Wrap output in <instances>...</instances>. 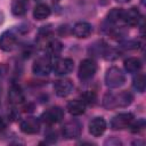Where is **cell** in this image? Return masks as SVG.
Instances as JSON below:
<instances>
[{
    "label": "cell",
    "mask_w": 146,
    "mask_h": 146,
    "mask_svg": "<svg viewBox=\"0 0 146 146\" xmlns=\"http://www.w3.org/2000/svg\"><path fill=\"white\" fill-rule=\"evenodd\" d=\"M63 46L58 40H51L47 43V50L49 54V57H54V56H58L59 52L62 51Z\"/></svg>",
    "instance_id": "obj_21"
},
{
    "label": "cell",
    "mask_w": 146,
    "mask_h": 146,
    "mask_svg": "<svg viewBox=\"0 0 146 146\" xmlns=\"http://www.w3.org/2000/svg\"><path fill=\"white\" fill-rule=\"evenodd\" d=\"M5 66L3 65H0V78H2L3 75H5Z\"/></svg>",
    "instance_id": "obj_26"
},
{
    "label": "cell",
    "mask_w": 146,
    "mask_h": 146,
    "mask_svg": "<svg viewBox=\"0 0 146 146\" xmlns=\"http://www.w3.org/2000/svg\"><path fill=\"white\" fill-rule=\"evenodd\" d=\"M123 13H124V10L122 8H113L107 14V21L112 24H116V23L123 21Z\"/></svg>",
    "instance_id": "obj_20"
},
{
    "label": "cell",
    "mask_w": 146,
    "mask_h": 146,
    "mask_svg": "<svg viewBox=\"0 0 146 146\" xmlns=\"http://www.w3.org/2000/svg\"><path fill=\"white\" fill-rule=\"evenodd\" d=\"M50 8L49 6L44 5V3H39L35 6L34 10H33V17L38 21H42V19H46L47 17H49L50 15Z\"/></svg>",
    "instance_id": "obj_19"
},
{
    "label": "cell",
    "mask_w": 146,
    "mask_h": 146,
    "mask_svg": "<svg viewBox=\"0 0 146 146\" xmlns=\"http://www.w3.org/2000/svg\"><path fill=\"white\" fill-rule=\"evenodd\" d=\"M125 82V75L122 72L121 68L116 67V66H112L106 71L105 74V84L108 88H119L121 86H123Z\"/></svg>",
    "instance_id": "obj_2"
},
{
    "label": "cell",
    "mask_w": 146,
    "mask_h": 146,
    "mask_svg": "<svg viewBox=\"0 0 146 146\" xmlns=\"http://www.w3.org/2000/svg\"><path fill=\"white\" fill-rule=\"evenodd\" d=\"M141 19V15L137 8H130L123 13V22L130 26H135Z\"/></svg>",
    "instance_id": "obj_14"
},
{
    "label": "cell",
    "mask_w": 146,
    "mask_h": 146,
    "mask_svg": "<svg viewBox=\"0 0 146 146\" xmlns=\"http://www.w3.org/2000/svg\"><path fill=\"white\" fill-rule=\"evenodd\" d=\"M67 111L71 115L73 116H79L81 114L84 113L86 111V104L83 103L82 99H74V100H71L68 104H67Z\"/></svg>",
    "instance_id": "obj_15"
},
{
    "label": "cell",
    "mask_w": 146,
    "mask_h": 146,
    "mask_svg": "<svg viewBox=\"0 0 146 146\" xmlns=\"http://www.w3.org/2000/svg\"><path fill=\"white\" fill-rule=\"evenodd\" d=\"M141 66H143L141 60L139 58H137V57H130V58L124 60V68L129 73H137V72H139Z\"/></svg>",
    "instance_id": "obj_18"
},
{
    "label": "cell",
    "mask_w": 146,
    "mask_h": 146,
    "mask_svg": "<svg viewBox=\"0 0 146 146\" xmlns=\"http://www.w3.org/2000/svg\"><path fill=\"white\" fill-rule=\"evenodd\" d=\"M52 68V63H51V57L47 56V57H40L38 59L34 60L33 66H32V71L35 75H40V76H46L50 73Z\"/></svg>",
    "instance_id": "obj_4"
},
{
    "label": "cell",
    "mask_w": 146,
    "mask_h": 146,
    "mask_svg": "<svg viewBox=\"0 0 146 146\" xmlns=\"http://www.w3.org/2000/svg\"><path fill=\"white\" fill-rule=\"evenodd\" d=\"M55 1H59V0H55Z\"/></svg>",
    "instance_id": "obj_29"
},
{
    "label": "cell",
    "mask_w": 146,
    "mask_h": 146,
    "mask_svg": "<svg viewBox=\"0 0 146 146\" xmlns=\"http://www.w3.org/2000/svg\"><path fill=\"white\" fill-rule=\"evenodd\" d=\"M82 132V125L79 121L76 120H71L68 122H66L62 129V133L65 138L67 139H74L80 137Z\"/></svg>",
    "instance_id": "obj_7"
},
{
    "label": "cell",
    "mask_w": 146,
    "mask_h": 146,
    "mask_svg": "<svg viewBox=\"0 0 146 146\" xmlns=\"http://www.w3.org/2000/svg\"><path fill=\"white\" fill-rule=\"evenodd\" d=\"M21 131L26 135H34L38 133L40 130V120L33 116L26 117L21 122Z\"/></svg>",
    "instance_id": "obj_10"
},
{
    "label": "cell",
    "mask_w": 146,
    "mask_h": 146,
    "mask_svg": "<svg viewBox=\"0 0 146 146\" xmlns=\"http://www.w3.org/2000/svg\"><path fill=\"white\" fill-rule=\"evenodd\" d=\"M8 97L11 104H22L24 102V95L23 91L21 89L19 86L17 84H11L9 88V92H8Z\"/></svg>",
    "instance_id": "obj_16"
},
{
    "label": "cell",
    "mask_w": 146,
    "mask_h": 146,
    "mask_svg": "<svg viewBox=\"0 0 146 146\" xmlns=\"http://www.w3.org/2000/svg\"><path fill=\"white\" fill-rule=\"evenodd\" d=\"M7 128V120L5 117H0V130H5Z\"/></svg>",
    "instance_id": "obj_25"
},
{
    "label": "cell",
    "mask_w": 146,
    "mask_h": 146,
    "mask_svg": "<svg viewBox=\"0 0 146 146\" xmlns=\"http://www.w3.org/2000/svg\"><path fill=\"white\" fill-rule=\"evenodd\" d=\"M81 98L84 104H94L96 102V94L94 91H86L81 95Z\"/></svg>",
    "instance_id": "obj_23"
},
{
    "label": "cell",
    "mask_w": 146,
    "mask_h": 146,
    "mask_svg": "<svg viewBox=\"0 0 146 146\" xmlns=\"http://www.w3.org/2000/svg\"><path fill=\"white\" fill-rule=\"evenodd\" d=\"M115 1H117V2H120V3H127V2H129L130 0H115Z\"/></svg>",
    "instance_id": "obj_28"
},
{
    "label": "cell",
    "mask_w": 146,
    "mask_h": 146,
    "mask_svg": "<svg viewBox=\"0 0 146 146\" xmlns=\"http://www.w3.org/2000/svg\"><path fill=\"white\" fill-rule=\"evenodd\" d=\"M3 14H2V11L0 10V24H2V22H3Z\"/></svg>",
    "instance_id": "obj_27"
},
{
    "label": "cell",
    "mask_w": 146,
    "mask_h": 146,
    "mask_svg": "<svg viewBox=\"0 0 146 146\" xmlns=\"http://www.w3.org/2000/svg\"><path fill=\"white\" fill-rule=\"evenodd\" d=\"M52 68L57 75H66L74 68V62L71 58H60L52 64Z\"/></svg>",
    "instance_id": "obj_9"
},
{
    "label": "cell",
    "mask_w": 146,
    "mask_h": 146,
    "mask_svg": "<svg viewBox=\"0 0 146 146\" xmlns=\"http://www.w3.org/2000/svg\"><path fill=\"white\" fill-rule=\"evenodd\" d=\"M54 90L57 96L59 97H66L68 96L73 90V83L68 79H60L57 80L54 84Z\"/></svg>",
    "instance_id": "obj_11"
},
{
    "label": "cell",
    "mask_w": 146,
    "mask_h": 146,
    "mask_svg": "<svg viewBox=\"0 0 146 146\" xmlns=\"http://www.w3.org/2000/svg\"><path fill=\"white\" fill-rule=\"evenodd\" d=\"M132 121H133V115L131 113H120L111 120L110 125L113 130H122L130 127Z\"/></svg>",
    "instance_id": "obj_6"
},
{
    "label": "cell",
    "mask_w": 146,
    "mask_h": 146,
    "mask_svg": "<svg viewBox=\"0 0 146 146\" xmlns=\"http://www.w3.org/2000/svg\"><path fill=\"white\" fill-rule=\"evenodd\" d=\"M29 0H13L11 1V13L15 16H23L27 11Z\"/></svg>",
    "instance_id": "obj_17"
},
{
    "label": "cell",
    "mask_w": 146,
    "mask_h": 146,
    "mask_svg": "<svg viewBox=\"0 0 146 146\" xmlns=\"http://www.w3.org/2000/svg\"><path fill=\"white\" fill-rule=\"evenodd\" d=\"M96 70H97V65L92 59H90V58L83 59L80 63L79 71H78L79 79L82 81H87V80L91 79L96 73Z\"/></svg>",
    "instance_id": "obj_3"
},
{
    "label": "cell",
    "mask_w": 146,
    "mask_h": 146,
    "mask_svg": "<svg viewBox=\"0 0 146 146\" xmlns=\"http://www.w3.org/2000/svg\"><path fill=\"white\" fill-rule=\"evenodd\" d=\"M130 127H131V132L138 133V132H140L145 128V121H144V119H139L137 122L131 123Z\"/></svg>",
    "instance_id": "obj_24"
},
{
    "label": "cell",
    "mask_w": 146,
    "mask_h": 146,
    "mask_svg": "<svg viewBox=\"0 0 146 146\" xmlns=\"http://www.w3.org/2000/svg\"><path fill=\"white\" fill-rule=\"evenodd\" d=\"M64 117V111L59 106H54L48 108L46 112L42 113L41 120L47 124H55L63 120Z\"/></svg>",
    "instance_id": "obj_5"
},
{
    "label": "cell",
    "mask_w": 146,
    "mask_h": 146,
    "mask_svg": "<svg viewBox=\"0 0 146 146\" xmlns=\"http://www.w3.org/2000/svg\"><path fill=\"white\" fill-rule=\"evenodd\" d=\"M17 44V35L14 31H5L0 36V49L3 51H11Z\"/></svg>",
    "instance_id": "obj_8"
},
{
    "label": "cell",
    "mask_w": 146,
    "mask_h": 146,
    "mask_svg": "<svg viewBox=\"0 0 146 146\" xmlns=\"http://www.w3.org/2000/svg\"><path fill=\"white\" fill-rule=\"evenodd\" d=\"M133 97L128 91H121L120 94H106L103 100V105L108 108H116V107H125L131 104Z\"/></svg>",
    "instance_id": "obj_1"
},
{
    "label": "cell",
    "mask_w": 146,
    "mask_h": 146,
    "mask_svg": "<svg viewBox=\"0 0 146 146\" xmlns=\"http://www.w3.org/2000/svg\"><path fill=\"white\" fill-rule=\"evenodd\" d=\"M132 87L139 91V92H144L145 91V87H146V80H145V75L144 74H138L133 81H132Z\"/></svg>",
    "instance_id": "obj_22"
},
{
    "label": "cell",
    "mask_w": 146,
    "mask_h": 146,
    "mask_svg": "<svg viewBox=\"0 0 146 146\" xmlns=\"http://www.w3.org/2000/svg\"><path fill=\"white\" fill-rule=\"evenodd\" d=\"M106 130V121L103 117H95L89 123V132L94 137L102 136Z\"/></svg>",
    "instance_id": "obj_12"
},
{
    "label": "cell",
    "mask_w": 146,
    "mask_h": 146,
    "mask_svg": "<svg viewBox=\"0 0 146 146\" xmlns=\"http://www.w3.org/2000/svg\"><path fill=\"white\" fill-rule=\"evenodd\" d=\"M91 33H92V26L87 22H78L73 26V34L76 38L84 39V38H88Z\"/></svg>",
    "instance_id": "obj_13"
}]
</instances>
